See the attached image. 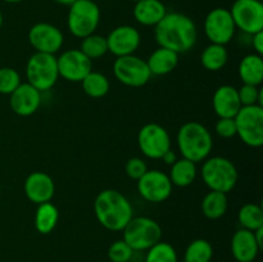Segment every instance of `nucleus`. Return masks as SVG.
I'll return each mask as SVG.
<instances>
[{
  "label": "nucleus",
  "mask_w": 263,
  "mask_h": 262,
  "mask_svg": "<svg viewBox=\"0 0 263 262\" xmlns=\"http://www.w3.org/2000/svg\"><path fill=\"white\" fill-rule=\"evenodd\" d=\"M154 38L161 48L182 54L194 48L198 39V28L189 15L171 12L162 18L154 27Z\"/></svg>",
  "instance_id": "obj_1"
},
{
  "label": "nucleus",
  "mask_w": 263,
  "mask_h": 262,
  "mask_svg": "<svg viewBox=\"0 0 263 262\" xmlns=\"http://www.w3.org/2000/svg\"><path fill=\"white\" fill-rule=\"evenodd\" d=\"M94 213L100 225L110 231H122L134 217L130 200L116 189H104L97 195Z\"/></svg>",
  "instance_id": "obj_2"
},
{
  "label": "nucleus",
  "mask_w": 263,
  "mask_h": 262,
  "mask_svg": "<svg viewBox=\"0 0 263 262\" xmlns=\"http://www.w3.org/2000/svg\"><path fill=\"white\" fill-rule=\"evenodd\" d=\"M176 141L182 158L194 163L207 159L213 148V139L210 130L197 121L184 123L177 131Z\"/></svg>",
  "instance_id": "obj_3"
},
{
  "label": "nucleus",
  "mask_w": 263,
  "mask_h": 262,
  "mask_svg": "<svg viewBox=\"0 0 263 262\" xmlns=\"http://www.w3.org/2000/svg\"><path fill=\"white\" fill-rule=\"evenodd\" d=\"M238 177L235 164L225 157H208L203 161L202 179L210 190L228 194L235 188Z\"/></svg>",
  "instance_id": "obj_4"
},
{
  "label": "nucleus",
  "mask_w": 263,
  "mask_h": 262,
  "mask_svg": "<svg viewBox=\"0 0 263 262\" xmlns=\"http://www.w3.org/2000/svg\"><path fill=\"white\" fill-rule=\"evenodd\" d=\"M122 231L123 240L133 251H148L162 239L161 225L146 216L133 217Z\"/></svg>",
  "instance_id": "obj_5"
},
{
  "label": "nucleus",
  "mask_w": 263,
  "mask_h": 262,
  "mask_svg": "<svg viewBox=\"0 0 263 262\" xmlns=\"http://www.w3.org/2000/svg\"><path fill=\"white\" fill-rule=\"evenodd\" d=\"M27 82L40 92L48 91L59 79L57 57L54 54L37 53L30 57L26 66Z\"/></svg>",
  "instance_id": "obj_6"
},
{
  "label": "nucleus",
  "mask_w": 263,
  "mask_h": 262,
  "mask_svg": "<svg viewBox=\"0 0 263 262\" xmlns=\"http://www.w3.org/2000/svg\"><path fill=\"white\" fill-rule=\"evenodd\" d=\"M100 23V9L97 2L76 0L69 7L67 26L74 38L84 39L95 32Z\"/></svg>",
  "instance_id": "obj_7"
},
{
  "label": "nucleus",
  "mask_w": 263,
  "mask_h": 262,
  "mask_svg": "<svg viewBox=\"0 0 263 262\" xmlns=\"http://www.w3.org/2000/svg\"><path fill=\"white\" fill-rule=\"evenodd\" d=\"M234 120L236 135L246 145L251 148H259L263 145V107H241Z\"/></svg>",
  "instance_id": "obj_8"
},
{
  "label": "nucleus",
  "mask_w": 263,
  "mask_h": 262,
  "mask_svg": "<svg viewBox=\"0 0 263 262\" xmlns=\"http://www.w3.org/2000/svg\"><path fill=\"white\" fill-rule=\"evenodd\" d=\"M113 74L121 84L128 87L144 86L152 77L146 61L134 54L118 57L113 63Z\"/></svg>",
  "instance_id": "obj_9"
},
{
  "label": "nucleus",
  "mask_w": 263,
  "mask_h": 262,
  "mask_svg": "<svg viewBox=\"0 0 263 262\" xmlns=\"http://www.w3.org/2000/svg\"><path fill=\"white\" fill-rule=\"evenodd\" d=\"M230 14L235 27L247 35L263 31V4L261 0H235Z\"/></svg>",
  "instance_id": "obj_10"
},
{
  "label": "nucleus",
  "mask_w": 263,
  "mask_h": 262,
  "mask_svg": "<svg viewBox=\"0 0 263 262\" xmlns=\"http://www.w3.org/2000/svg\"><path fill=\"white\" fill-rule=\"evenodd\" d=\"M205 38L211 41V44H220L226 45L233 40L235 35V23L230 14V10L226 8H215L204 18Z\"/></svg>",
  "instance_id": "obj_11"
},
{
  "label": "nucleus",
  "mask_w": 263,
  "mask_h": 262,
  "mask_svg": "<svg viewBox=\"0 0 263 262\" xmlns=\"http://www.w3.org/2000/svg\"><path fill=\"white\" fill-rule=\"evenodd\" d=\"M138 145L141 153L151 159H161L171 149V136L163 126L146 123L138 134Z\"/></svg>",
  "instance_id": "obj_12"
},
{
  "label": "nucleus",
  "mask_w": 263,
  "mask_h": 262,
  "mask_svg": "<svg viewBox=\"0 0 263 262\" xmlns=\"http://www.w3.org/2000/svg\"><path fill=\"white\" fill-rule=\"evenodd\" d=\"M172 185L168 175L159 170H148L138 180V192L149 203H162L172 194Z\"/></svg>",
  "instance_id": "obj_13"
},
{
  "label": "nucleus",
  "mask_w": 263,
  "mask_h": 262,
  "mask_svg": "<svg viewBox=\"0 0 263 262\" xmlns=\"http://www.w3.org/2000/svg\"><path fill=\"white\" fill-rule=\"evenodd\" d=\"M59 77L69 82H81L92 71L91 61L80 49H68L57 58Z\"/></svg>",
  "instance_id": "obj_14"
},
{
  "label": "nucleus",
  "mask_w": 263,
  "mask_h": 262,
  "mask_svg": "<svg viewBox=\"0 0 263 262\" xmlns=\"http://www.w3.org/2000/svg\"><path fill=\"white\" fill-rule=\"evenodd\" d=\"M28 41L37 53H58L64 43L63 32L48 22L35 23L28 31Z\"/></svg>",
  "instance_id": "obj_15"
},
{
  "label": "nucleus",
  "mask_w": 263,
  "mask_h": 262,
  "mask_svg": "<svg viewBox=\"0 0 263 262\" xmlns=\"http://www.w3.org/2000/svg\"><path fill=\"white\" fill-rule=\"evenodd\" d=\"M105 39H107L108 51L117 58L134 54L141 43V35L138 28L128 25L117 26L108 33Z\"/></svg>",
  "instance_id": "obj_16"
},
{
  "label": "nucleus",
  "mask_w": 263,
  "mask_h": 262,
  "mask_svg": "<svg viewBox=\"0 0 263 262\" xmlns=\"http://www.w3.org/2000/svg\"><path fill=\"white\" fill-rule=\"evenodd\" d=\"M23 190L27 199L39 205L53 199L55 184L48 174L43 171H35L26 177Z\"/></svg>",
  "instance_id": "obj_17"
},
{
  "label": "nucleus",
  "mask_w": 263,
  "mask_h": 262,
  "mask_svg": "<svg viewBox=\"0 0 263 262\" xmlns=\"http://www.w3.org/2000/svg\"><path fill=\"white\" fill-rule=\"evenodd\" d=\"M9 104L15 115L21 117H30L40 108L41 92L28 82L21 84L9 95Z\"/></svg>",
  "instance_id": "obj_18"
},
{
  "label": "nucleus",
  "mask_w": 263,
  "mask_h": 262,
  "mask_svg": "<svg viewBox=\"0 0 263 262\" xmlns=\"http://www.w3.org/2000/svg\"><path fill=\"white\" fill-rule=\"evenodd\" d=\"M212 107L218 118H234L240 110L238 89L231 85H221L212 97Z\"/></svg>",
  "instance_id": "obj_19"
},
{
  "label": "nucleus",
  "mask_w": 263,
  "mask_h": 262,
  "mask_svg": "<svg viewBox=\"0 0 263 262\" xmlns=\"http://www.w3.org/2000/svg\"><path fill=\"white\" fill-rule=\"evenodd\" d=\"M259 251L253 231L239 229L231 238V253L238 262H253Z\"/></svg>",
  "instance_id": "obj_20"
},
{
  "label": "nucleus",
  "mask_w": 263,
  "mask_h": 262,
  "mask_svg": "<svg viewBox=\"0 0 263 262\" xmlns=\"http://www.w3.org/2000/svg\"><path fill=\"white\" fill-rule=\"evenodd\" d=\"M136 22L145 27H156L167 14V8L161 0H140L133 9Z\"/></svg>",
  "instance_id": "obj_21"
},
{
  "label": "nucleus",
  "mask_w": 263,
  "mask_h": 262,
  "mask_svg": "<svg viewBox=\"0 0 263 262\" xmlns=\"http://www.w3.org/2000/svg\"><path fill=\"white\" fill-rule=\"evenodd\" d=\"M146 64L152 76H166L171 73L179 64V54L159 46L149 55Z\"/></svg>",
  "instance_id": "obj_22"
},
{
  "label": "nucleus",
  "mask_w": 263,
  "mask_h": 262,
  "mask_svg": "<svg viewBox=\"0 0 263 262\" xmlns=\"http://www.w3.org/2000/svg\"><path fill=\"white\" fill-rule=\"evenodd\" d=\"M239 79L243 84L259 86L263 81V59L256 53L248 54L240 61L238 67Z\"/></svg>",
  "instance_id": "obj_23"
},
{
  "label": "nucleus",
  "mask_w": 263,
  "mask_h": 262,
  "mask_svg": "<svg viewBox=\"0 0 263 262\" xmlns=\"http://www.w3.org/2000/svg\"><path fill=\"white\" fill-rule=\"evenodd\" d=\"M168 177L172 185L179 188H186L194 182L197 177V163L189 161L186 158H180L171 164Z\"/></svg>",
  "instance_id": "obj_24"
},
{
  "label": "nucleus",
  "mask_w": 263,
  "mask_h": 262,
  "mask_svg": "<svg viewBox=\"0 0 263 262\" xmlns=\"http://www.w3.org/2000/svg\"><path fill=\"white\" fill-rule=\"evenodd\" d=\"M59 220V211L55 204L51 202L41 203L37 205L35 212V229L43 235H48L54 229L57 228V223Z\"/></svg>",
  "instance_id": "obj_25"
},
{
  "label": "nucleus",
  "mask_w": 263,
  "mask_h": 262,
  "mask_svg": "<svg viewBox=\"0 0 263 262\" xmlns=\"http://www.w3.org/2000/svg\"><path fill=\"white\" fill-rule=\"evenodd\" d=\"M228 205L229 200L225 193L211 190L210 193L204 195L200 207H202V212L205 217L210 218V220H218L222 216H225Z\"/></svg>",
  "instance_id": "obj_26"
},
{
  "label": "nucleus",
  "mask_w": 263,
  "mask_h": 262,
  "mask_svg": "<svg viewBox=\"0 0 263 262\" xmlns=\"http://www.w3.org/2000/svg\"><path fill=\"white\" fill-rule=\"evenodd\" d=\"M229 61V53L225 45L210 44L203 49L200 54V63L207 71H220L226 66Z\"/></svg>",
  "instance_id": "obj_27"
},
{
  "label": "nucleus",
  "mask_w": 263,
  "mask_h": 262,
  "mask_svg": "<svg viewBox=\"0 0 263 262\" xmlns=\"http://www.w3.org/2000/svg\"><path fill=\"white\" fill-rule=\"evenodd\" d=\"M82 90L87 97L92 98V99H100L104 98L105 95L109 92L110 84L109 80L105 74L100 73V72L91 71L84 80L81 81Z\"/></svg>",
  "instance_id": "obj_28"
},
{
  "label": "nucleus",
  "mask_w": 263,
  "mask_h": 262,
  "mask_svg": "<svg viewBox=\"0 0 263 262\" xmlns=\"http://www.w3.org/2000/svg\"><path fill=\"white\" fill-rule=\"evenodd\" d=\"M238 221L241 229L254 231L263 228V210L256 203H247L241 205L238 212Z\"/></svg>",
  "instance_id": "obj_29"
},
{
  "label": "nucleus",
  "mask_w": 263,
  "mask_h": 262,
  "mask_svg": "<svg viewBox=\"0 0 263 262\" xmlns=\"http://www.w3.org/2000/svg\"><path fill=\"white\" fill-rule=\"evenodd\" d=\"M213 247L205 239H195L185 249L184 262H211Z\"/></svg>",
  "instance_id": "obj_30"
},
{
  "label": "nucleus",
  "mask_w": 263,
  "mask_h": 262,
  "mask_svg": "<svg viewBox=\"0 0 263 262\" xmlns=\"http://www.w3.org/2000/svg\"><path fill=\"white\" fill-rule=\"evenodd\" d=\"M80 50H81L90 61L102 58V57H104L105 54L108 53L107 39L102 35L91 33V35L82 39Z\"/></svg>",
  "instance_id": "obj_31"
},
{
  "label": "nucleus",
  "mask_w": 263,
  "mask_h": 262,
  "mask_svg": "<svg viewBox=\"0 0 263 262\" xmlns=\"http://www.w3.org/2000/svg\"><path fill=\"white\" fill-rule=\"evenodd\" d=\"M145 262H179V257L174 246L161 240L148 249Z\"/></svg>",
  "instance_id": "obj_32"
},
{
  "label": "nucleus",
  "mask_w": 263,
  "mask_h": 262,
  "mask_svg": "<svg viewBox=\"0 0 263 262\" xmlns=\"http://www.w3.org/2000/svg\"><path fill=\"white\" fill-rule=\"evenodd\" d=\"M21 84V76L14 68L0 67V94L10 95Z\"/></svg>",
  "instance_id": "obj_33"
},
{
  "label": "nucleus",
  "mask_w": 263,
  "mask_h": 262,
  "mask_svg": "<svg viewBox=\"0 0 263 262\" xmlns=\"http://www.w3.org/2000/svg\"><path fill=\"white\" fill-rule=\"evenodd\" d=\"M238 95L241 107H249V105L263 107V91L256 85L243 84L240 89H238Z\"/></svg>",
  "instance_id": "obj_34"
},
{
  "label": "nucleus",
  "mask_w": 263,
  "mask_h": 262,
  "mask_svg": "<svg viewBox=\"0 0 263 262\" xmlns=\"http://www.w3.org/2000/svg\"><path fill=\"white\" fill-rule=\"evenodd\" d=\"M134 251L123 239L113 241L108 248V258L110 262H130Z\"/></svg>",
  "instance_id": "obj_35"
},
{
  "label": "nucleus",
  "mask_w": 263,
  "mask_h": 262,
  "mask_svg": "<svg viewBox=\"0 0 263 262\" xmlns=\"http://www.w3.org/2000/svg\"><path fill=\"white\" fill-rule=\"evenodd\" d=\"M148 171V166H146L145 161L139 157H133L128 159L125 164V172L130 179L136 180L138 181L145 172Z\"/></svg>",
  "instance_id": "obj_36"
},
{
  "label": "nucleus",
  "mask_w": 263,
  "mask_h": 262,
  "mask_svg": "<svg viewBox=\"0 0 263 262\" xmlns=\"http://www.w3.org/2000/svg\"><path fill=\"white\" fill-rule=\"evenodd\" d=\"M215 130L220 138L231 139L236 136V125L234 118H218Z\"/></svg>",
  "instance_id": "obj_37"
},
{
  "label": "nucleus",
  "mask_w": 263,
  "mask_h": 262,
  "mask_svg": "<svg viewBox=\"0 0 263 262\" xmlns=\"http://www.w3.org/2000/svg\"><path fill=\"white\" fill-rule=\"evenodd\" d=\"M252 45L258 55H263V31L252 35Z\"/></svg>",
  "instance_id": "obj_38"
},
{
  "label": "nucleus",
  "mask_w": 263,
  "mask_h": 262,
  "mask_svg": "<svg viewBox=\"0 0 263 262\" xmlns=\"http://www.w3.org/2000/svg\"><path fill=\"white\" fill-rule=\"evenodd\" d=\"M162 161L164 162V163L166 164H168V166H171V164H174L175 162L177 161V156H176V153H175L174 151H172V149H170V151H167L166 153L163 154V156H162Z\"/></svg>",
  "instance_id": "obj_39"
},
{
  "label": "nucleus",
  "mask_w": 263,
  "mask_h": 262,
  "mask_svg": "<svg viewBox=\"0 0 263 262\" xmlns=\"http://www.w3.org/2000/svg\"><path fill=\"white\" fill-rule=\"evenodd\" d=\"M254 233V236H256V240H257V243H258V246H259V248H263V228H259V229H257V230H254L253 231Z\"/></svg>",
  "instance_id": "obj_40"
},
{
  "label": "nucleus",
  "mask_w": 263,
  "mask_h": 262,
  "mask_svg": "<svg viewBox=\"0 0 263 262\" xmlns=\"http://www.w3.org/2000/svg\"><path fill=\"white\" fill-rule=\"evenodd\" d=\"M53 2L57 3V4H59V5H63V7L69 8L74 2H76V0H53Z\"/></svg>",
  "instance_id": "obj_41"
},
{
  "label": "nucleus",
  "mask_w": 263,
  "mask_h": 262,
  "mask_svg": "<svg viewBox=\"0 0 263 262\" xmlns=\"http://www.w3.org/2000/svg\"><path fill=\"white\" fill-rule=\"evenodd\" d=\"M3 2H5V3H9V4H17V3H21V2H23V0H3Z\"/></svg>",
  "instance_id": "obj_42"
},
{
  "label": "nucleus",
  "mask_w": 263,
  "mask_h": 262,
  "mask_svg": "<svg viewBox=\"0 0 263 262\" xmlns=\"http://www.w3.org/2000/svg\"><path fill=\"white\" fill-rule=\"evenodd\" d=\"M3 21H4V18H3V13H2V10H0V28H2V26H3Z\"/></svg>",
  "instance_id": "obj_43"
},
{
  "label": "nucleus",
  "mask_w": 263,
  "mask_h": 262,
  "mask_svg": "<svg viewBox=\"0 0 263 262\" xmlns=\"http://www.w3.org/2000/svg\"><path fill=\"white\" fill-rule=\"evenodd\" d=\"M130 2H133V3H138V2H140V0H130Z\"/></svg>",
  "instance_id": "obj_44"
},
{
  "label": "nucleus",
  "mask_w": 263,
  "mask_h": 262,
  "mask_svg": "<svg viewBox=\"0 0 263 262\" xmlns=\"http://www.w3.org/2000/svg\"><path fill=\"white\" fill-rule=\"evenodd\" d=\"M92 2H97V0H92Z\"/></svg>",
  "instance_id": "obj_45"
}]
</instances>
